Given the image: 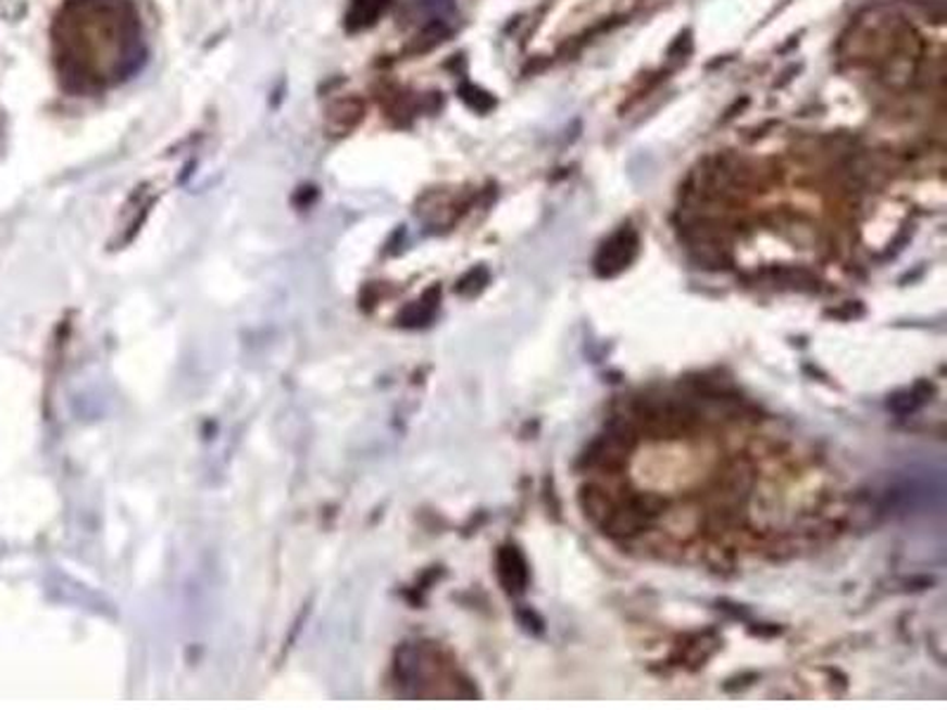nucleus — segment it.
<instances>
[{
  "mask_svg": "<svg viewBox=\"0 0 947 710\" xmlns=\"http://www.w3.org/2000/svg\"><path fill=\"white\" fill-rule=\"evenodd\" d=\"M637 247H639V239H637V233L633 231V227H621V231L611 239H607L602 249H599L597 261H595L597 275L599 277H613V275L623 273L625 267H628L633 263V259L637 257Z\"/></svg>",
  "mask_w": 947,
  "mask_h": 710,
  "instance_id": "f257e3e1",
  "label": "nucleus"
},
{
  "mask_svg": "<svg viewBox=\"0 0 947 710\" xmlns=\"http://www.w3.org/2000/svg\"><path fill=\"white\" fill-rule=\"evenodd\" d=\"M500 583L512 595H522L528 585V564L516 547H502L498 555Z\"/></svg>",
  "mask_w": 947,
  "mask_h": 710,
  "instance_id": "f03ea898",
  "label": "nucleus"
},
{
  "mask_svg": "<svg viewBox=\"0 0 947 710\" xmlns=\"http://www.w3.org/2000/svg\"><path fill=\"white\" fill-rule=\"evenodd\" d=\"M578 502L583 507V512L588 514L599 526H602V521L609 516V512L613 509L611 495L605 493L602 488H597V486H583L581 495H578Z\"/></svg>",
  "mask_w": 947,
  "mask_h": 710,
  "instance_id": "7ed1b4c3",
  "label": "nucleus"
},
{
  "mask_svg": "<svg viewBox=\"0 0 947 710\" xmlns=\"http://www.w3.org/2000/svg\"><path fill=\"white\" fill-rule=\"evenodd\" d=\"M931 391H933V386L922 382V384H917L914 388H907V391H900V394L893 396L888 400V408L898 414H912L926 403V398Z\"/></svg>",
  "mask_w": 947,
  "mask_h": 710,
  "instance_id": "20e7f679",
  "label": "nucleus"
},
{
  "mask_svg": "<svg viewBox=\"0 0 947 710\" xmlns=\"http://www.w3.org/2000/svg\"><path fill=\"white\" fill-rule=\"evenodd\" d=\"M386 3H389V0H356L353 15H351L353 29H360V26L375 22L379 17V12L386 8Z\"/></svg>",
  "mask_w": 947,
  "mask_h": 710,
  "instance_id": "39448f33",
  "label": "nucleus"
},
{
  "mask_svg": "<svg viewBox=\"0 0 947 710\" xmlns=\"http://www.w3.org/2000/svg\"><path fill=\"white\" fill-rule=\"evenodd\" d=\"M524 625L526 630H533V633H540L543 630V621L533 611H524Z\"/></svg>",
  "mask_w": 947,
  "mask_h": 710,
  "instance_id": "423d86ee",
  "label": "nucleus"
}]
</instances>
